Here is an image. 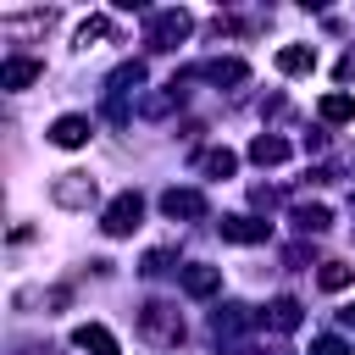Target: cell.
Returning a JSON list of instances; mask_svg holds the SVG:
<instances>
[{"instance_id":"ba28073f","label":"cell","mask_w":355,"mask_h":355,"mask_svg":"<svg viewBox=\"0 0 355 355\" xmlns=\"http://www.w3.org/2000/svg\"><path fill=\"white\" fill-rule=\"evenodd\" d=\"M50 144H61V150H78V144H89V116H61V122L50 128Z\"/></svg>"},{"instance_id":"44dd1931","label":"cell","mask_w":355,"mask_h":355,"mask_svg":"<svg viewBox=\"0 0 355 355\" xmlns=\"http://www.w3.org/2000/svg\"><path fill=\"white\" fill-rule=\"evenodd\" d=\"M311 355H349V349H344V338H316Z\"/></svg>"},{"instance_id":"8fae6325","label":"cell","mask_w":355,"mask_h":355,"mask_svg":"<svg viewBox=\"0 0 355 355\" xmlns=\"http://www.w3.org/2000/svg\"><path fill=\"white\" fill-rule=\"evenodd\" d=\"M250 161L277 166V161H288V144H283V139H272V133H261V139H250Z\"/></svg>"},{"instance_id":"e0dca14e","label":"cell","mask_w":355,"mask_h":355,"mask_svg":"<svg viewBox=\"0 0 355 355\" xmlns=\"http://www.w3.org/2000/svg\"><path fill=\"white\" fill-rule=\"evenodd\" d=\"M322 122H355V100L349 94H327L322 100Z\"/></svg>"},{"instance_id":"6da1fadb","label":"cell","mask_w":355,"mask_h":355,"mask_svg":"<svg viewBox=\"0 0 355 355\" xmlns=\"http://www.w3.org/2000/svg\"><path fill=\"white\" fill-rule=\"evenodd\" d=\"M139 333H144V338H155V344H178V338H183V316H178L172 305L150 300V305L139 311Z\"/></svg>"},{"instance_id":"9c48e42d","label":"cell","mask_w":355,"mask_h":355,"mask_svg":"<svg viewBox=\"0 0 355 355\" xmlns=\"http://www.w3.org/2000/svg\"><path fill=\"white\" fill-rule=\"evenodd\" d=\"M216 288H222V272H216V266H183V294L205 300V294H216Z\"/></svg>"},{"instance_id":"5b68a950","label":"cell","mask_w":355,"mask_h":355,"mask_svg":"<svg viewBox=\"0 0 355 355\" xmlns=\"http://www.w3.org/2000/svg\"><path fill=\"white\" fill-rule=\"evenodd\" d=\"M50 194H55V205H67V211H83V205L94 200V178H83V172H67V178H61Z\"/></svg>"},{"instance_id":"8992f818","label":"cell","mask_w":355,"mask_h":355,"mask_svg":"<svg viewBox=\"0 0 355 355\" xmlns=\"http://www.w3.org/2000/svg\"><path fill=\"white\" fill-rule=\"evenodd\" d=\"M216 227H222V239H233V244H261V239L272 233V222H255V216H222Z\"/></svg>"},{"instance_id":"ac0fdd59","label":"cell","mask_w":355,"mask_h":355,"mask_svg":"<svg viewBox=\"0 0 355 355\" xmlns=\"http://www.w3.org/2000/svg\"><path fill=\"white\" fill-rule=\"evenodd\" d=\"M200 166H205L211 178H233V166H239V155H233V150H205V155H200Z\"/></svg>"},{"instance_id":"7402d4cb","label":"cell","mask_w":355,"mask_h":355,"mask_svg":"<svg viewBox=\"0 0 355 355\" xmlns=\"http://www.w3.org/2000/svg\"><path fill=\"white\" fill-rule=\"evenodd\" d=\"M338 322H344V327H355V305H344V311H338Z\"/></svg>"},{"instance_id":"9a60e30c","label":"cell","mask_w":355,"mask_h":355,"mask_svg":"<svg viewBox=\"0 0 355 355\" xmlns=\"http://www.w3.org/2000/svg\"><path fill=\"white\" fill-rule=\"evenodd\" d=\"M266 322H272L277 333H294V327H300V300H272Z\"/></svg>"},{"instance_id":"5bb4252c","label":"cell","mask_w":355,"mask_h":355,"mask_svg":"<svg viewBox=\"0 0 355 355\" xmlns=\"http://www.w3.org/2000/svg\"><path fill=\"white\" fill-rule=\"evenodd\" d=\"M349 277H355V266H344V261H322V272H316V283H322L327 294L349 288Z\"/></svg>"},{"instance_id":"277c9868","label":"cell","mask_w":355,"mask_h":355,"mask_svg":"<svg viewBox=\"0 0 355 355\" xmlns=\"http://www.w3.org/2000/svg\"><path fill=\"white\" fill-rule=\"evenodd\" d=\"M161 211L172 222H194V216H205V194L200 189H166L161 194Z\"/></svg>"},{"instance_id":"30bf717a","label":"cell","mask_w":355,"mask_h":355,"mask_svg":"<svg viewBox=\"0 0 355 355\" xmlns=\"http://www.w3.org/2000/svg\"><path fill=\"white\" fill-rule=\"evenodd\" d=\"M72 344H78V349H89V355H116V338H111L100 322H83V327L72 333Z\"/></svg>"},{"instance_id":"ffe728a7","label":"cell","mask_w":355,"mask_h":355,"mask_svg":"<svg viewBox=\"0 0 355 355\" xmlns=\"http://www.w3.org/2000/svg\"><path fill=\"white\" fill-rule=\"evenodd\" d=\"M89 39H105V17H89V22L78 28V44H89Z\"/></svg>"},{"instance_id":"52a82bcc","label":"cell","mask_w":355,"mask_h":355,"mask_svg":"<svg viewBox=\"0 0 355 355\" xmlns=\"http://www.w3.org/2000/svg\"><path fill=\"white\" fill-rule=\"evenodd\" d=\"M39 72H44L39 61H28V55H11V61L0 67V89H28V83H33Z\"/></svg>"},{"instance_id":"7a4b0ae2","label":"cell","mask_w":355,"mask_h":355,"mask_svg":"<svg viewBox=\"0 0 355 355\" xmlns=\"http://www.w3.org/2000/svg\"><path fill=\"white\" fill-rule=\"evenodd\" d=\"M139 216H144V200L128 189V194H116V200L105 205V222H100V227H105L111 239H128V233L139 227Z\"/></svg>"},{"instance_id":"3957f363","label":"cell","mask_w":355,"mask_h":355,"mask_svg":"<svg viewBox=\"0 0 355 355\" xmlns=\"http://www.w3.org/2000/svg\"><path fill=\"white\" fill-rule=\"evenodd\" d=\"M183 33H189V11H155V22H150V50H172Z\"/></svg>"},{"instance_id":"2e32d148","label":"cell","mask_w":355,"mask_h":355,"mask_svg":"<svg viewBox=\"0 0 355 355\" xmlns=\"http://www.w3.org/2000/svg\"><path fill=\"white\" fill-rule=\"evenodd\" d=\"M333 216H327V205H294V227L300 233H322Z\"/></svg>"},{"instance_id":"d6986e66","label":"cell","mask_w":355,"mask_h":355,"mask_svg":"<svg viewBox=\"0 0 355 355\" xmlns=\"http://www.w3.org/2000/svg\"><path fill=\"white\" fill-rule=\"evenodd\" d=\"M244 322H250V316H244V305H227V311H216V316H211V327H216V333H239Z\"/></svg>"},{"instance_id":"4fadbf2b","label":"cell","mask_w":355,"mask_h":355,"mask_svg":"<svg viewBox=\"0 0 355 355\" xmlns=\"http://www.w3.org/2000/svg\"><path fill=\"white\" fill-rule=\"evenodd\" d=\"M244 72H250L244 61H205L200 67V78H211V83H244Z\"/></svg>"},{"instance_id":"7c38bea8","label":"cell","mask_w":355,"mask_h":355,"mask_svg":"<svg viewBox=\"0 0 355 355\" xmlns=\"http://www.w3.org/2000/svg\"><path fill=\"white\" fill-rule=\"evenodd\" d=\"M277 67L283 72H311L316 67V50L311 44H288V50H277Z\"/></svg>"}]
</instances>
